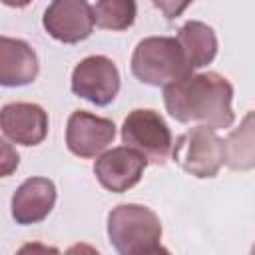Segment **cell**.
I'll use <instances>...</instances> for the list:
<instances>
[{
	"mask_svg": "<svg viewBox=\"0 0 255 255\" xmlns=\"http://www.w3.org/2000/svg\"><path fill=\"white\" fill-rule=\"evenodd\" d=\"M233 86L217 72L189 74L163 86L167 114L181 124H201L213 129L231 128L235 114L231 108Z\"/></svg>",
	"mask_w": 255,
	"mask_h": 255,
	"instance_id": "obj_1",
	"label": "cell"
},
{
	"mask_svg": "<svg viewBox=\"0 0 255 255\" xmlns=\"http://www.w3.org/2000/svg\"><path fill=\"white\" fill-rule=\"evenodd\" d=\"M108 237L120 255L165 251L161 247V221L145 205L122 203L108 215Z\"/></svg>",
	"mask_w": 255,
	"mask_h": 255,
	"instance_id": "obj_2",
	"label": "cell"
},
{
	"mask_svg": "<svg viewBox=\"0 0 255 255\" xmlns=\"http://www.w3.org/2000/svg\"><path fill=\"white\" fill-rule=\"evenodd\" d=\"M131 74L141 84L163 88L193 74V68L189 66L177 38L149 36L143 38L131 54Z\"/></svg>",
	"mask_w": 255,
	"mask_h": 255,
	"instance_id": "obj_3",
	"label": "cell"
},
{
	"mask_svg": "<svg viewBox=\"0 0 255 255\" xmlns=\"http://www.w3.org/2000/svg\"><path fill=\"white\" fill-rule=\"evenodd\" d=\"M173 161L193 177L209 179L215 177L225 159L223 139L217 135V129L197 124L195 128L181 133L171 147Z\"/></svg>",
	"mask_w": 255,
	"mask_h": 255,
	"instance_id": "obj_4",
	"label": "cell"
},
{
	"mask_svg": "<svg viewBox=\"0 0 255 255\" xmlns=\"http://www.w3.org/2000/svg\"><path fill=\"white\" fill-rule=\"evenodd\" d=\"M122 141L139 151L147 163L153 165H163L173 147V137L165 120L155 110L147 108H137L128 114L122 126Z\"/></svg>",
	"mask_w": 255,
	"mask_h": 255,
	"instance_id": "obj_5",
	"label": "cell"
},
{
	"mask_svg": "<svg viewBox=\"0 0 255 255\" xmlns=\"http://www.w3.org/2000/svg\"><path fill=\"white\" fill-rule=\"evenodd\" d=\"M72 92L94 106H108L120 92V72L106 56H88L72 72Z\"/></svg>",
	"mask_w": 255,
	"mask_h": 255,
	"instance_id": "obj_6",
	"label": "cell"
},
{
	"mask_svg": "<svg viewBox=\"0 0 255 255\" xmlns=\"http://www.w3.org/2000/svg\"><path fill=\"white\" fill-rule=\"evenodd\" d=\"M147 159L139 151L120 145L98 155L94 163V175L104 189L112 193H124L139 183Z\"/></svg>",
	"mask_w": 255,
	"mask_h": 255,
	"instance_id": "obj_7",
	"label": "cell"
},
{
	"mask_svg": "<svg viewBox=\"0 0 255 255\" xmlns=\"http://www.w3.org/2000/svg\"><path fill=\"white\" fill-rule=\"evenodd\" d=\"M42 24L46 32L64 44H78L94 30V12L88 0H52Z\"/></svg>",
	"mask_w": 255,
	"mask_h": 255,
	"instance_id": "obj_8",
	"label": "cell"
},
{
	"mask_svg": "<svg viewBox=\"0 0 255 255\" xmlns=\"http://www.w3.org/2000/svg\"><path fill=\"white\" fill-rule=\"evenodd\" d=\"M116 137V124L108 118L78 110L68 118L66 145L68 149L84 159L98 157Z\"/></svg>",
	"mask_w": 255,
	"mask_h": 255,
	"instance_id": "obj_9",
	"label": "cell"
},
{
	"mask_svg": "<svg viewBox=\"0 0 255 255\" xmlns=\"http://www.w3.org/2000/svg\"><path fill=\"white\" fill-rule=\"evenodd\" d=\"M2 133L20 145H38L48 135V114L30 102H12L0 108Z\"/></svg>",
	"mask_w": 255,
	"mask_h": 255,
	"instance_id": "obj_10",
	"label": "cell"
},
{
	"mask_svg": "<svg viewBox=\"0 0 255 255\" xmlns=\"http://www.w3.org/2000/svg\"><path fill=\"white\" fill-rule=\"evenodd\" d=\"M38 56L28 42L20 38L0 36V86H28L38 78Z\"/></svg>",
	"mask_w": 255,
	"mask_h": 255,
	"instance_id": "obj_11",
	"label": "cell"
},
{
	"mask_svg": "<svg viewBox=\"0 0 255 255\" xmlns=\"http://www.w3.org/2000/svg\"><path fill=\"white\" fill-rule=\"evenodd\" d=\"M56 203V185L48 177H28L12 195V217L20 225L40 223Z\"/></svg>",
	"mask_w": 255,
	"mask_h": 255,
	"instance_id": "obj_12",
	"label": "cell"
},
{
	"mask_svg": "<svg viewBox=\"0 0 255 255\" xmlns=\"http://www.w3.org/2000/svg\"><path fill=\"white\" fill-rule=\"evenodd\" d=\"M177 42L193 70L203 68L217 56V36L211 26L199 20L185 22L177 32Z\"/></svg>",
	"mask_w": 255,
	"mask_h": 255,
	"instance_id": "obj_13",
	"label": "cell"
},
{
	"mask_svg": "<svg viewBox=\"0 0 255 255\" xmlns=\"http://www.w3.org/2000/svg\"><path fill=\"white\" fill-rule=\"evenodd\" d=\"M225 145V159L223 163L231 169H251L255 163V151H253V114L249 112L241 126L233 129L227 139H223Z\"/></svg>",
	"mask_w": 255,
	"mask_h": 255,
	"instance_id": "obj_14",
	"label": "cell"
},
{
	"mask_svg": "<svg viewBox=\"0 0 255 255\" xmlns=\"http://www.w3.org/2000/svg\"><path fill=\"white\" fill-rule=\"evenodd\" d=\"M92 12L96 26L104 30L120 32V30H128L135 22L137 4L135 0H98Z\"/></svg>",
	"mask_w": 255,
	"mask_h": 255,
	"instance_id": "obj_15",
	"label": "cell"
},
{
	"mask_svg": "<svg viewBox=\"0 0 255 255\" xmlns=\"http://www.w3.org/2000/svg\"><path fill=\"white\" fill-rule=\"evenodd\" d=\"M18 163H20V155L16 147L4 137H0V177L12 175L18 169Z\"/></svg>",
	"mask_w": 255,
	"mask_h": 255,
	"instance_id": "obj_16",
	"label": "cell"
},
{
	"mask_svg": "<svg viewBox=\"0 0 255 255\" xmlns=\"http://www.w3.org/2000/svg\"><path fill=\"white\" fill-rule=\"evenodd\" d=\"M191 2H193V0H151V4H153L167 20L179 18Z\"/></svg>",
	"mask_w": 255,
	"mask_h": 255,
	"instance_id": "obj_17",
	"label": "cell"
},
{
	"mask_svg": "<svg viewBox=\"0 0 255 255\" xmlns=\"http://www.w3.org/2000/svg\"><path fill=\"white\" fill-rule=\"evenodd\" d=\"M4 6H10V8H24L28 6L32 0H0Z\"/></svg>",
	"mask_w": 255,
	"mask_h": 255,
	"instance_id": "obj_18",
	"label": "cell"
}]
</instances>
